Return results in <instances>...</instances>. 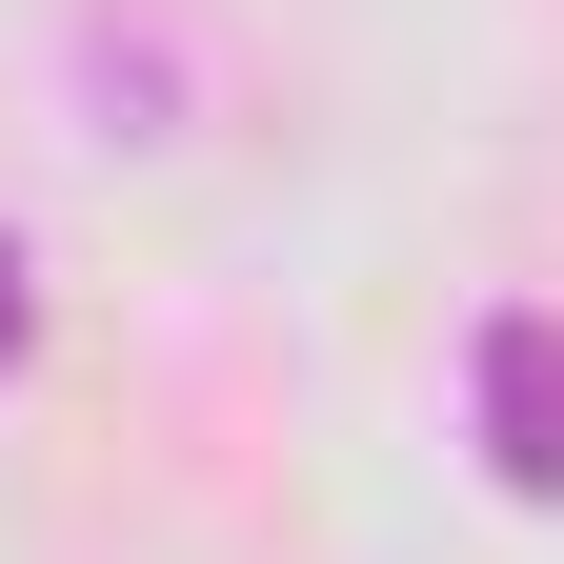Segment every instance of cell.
Masks as SVG:
<instances>
[{"label":"cell","mask_w":564,"mask_h":564,"mask_svg":"<svg viewBox=\"0 0 564 564\" xmlns=\"http://www.w3.org/2000/svg\"><path fill=\"white\" fill-rule=\"evenodd\" d=\"M21 323H41V303H21V242H0V364H21Z\"/></svg>","instance_id":"obj_2"},{"label":"cell","mask_w":564,"mask_h":564,"mask_svg":"<svg viewBox=\"0 0 564 564\" xmlns=\"http://www.w3.org/2000/svg\"><path fill=\"white\" fill-rule=\"evenodd\" d=\"M484 464L564 505V323H484Z\"/></svg>","instance_id":"obj_1"}]
</instances>
